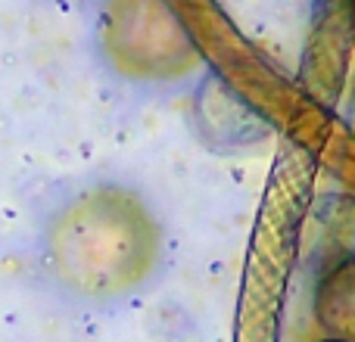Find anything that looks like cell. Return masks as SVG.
Masks as SVG:
<instances>
[{
  "label": "cell",
  "instance_id": "cell-3",
  "mask_svg": "<svg viewBox=\"0 0 355 342\" xmlns=\"http://www.w3.org/2000/svg\"><path fill=\"white\" fill-rule=\"evenodd\" d=\"M312 314L324 339L355 342V252L340 258L318 277Z\"/></svg>",
  "mask_w": 355,
  "mask_h": 342
},
{
  "label": "cell",
  "instance_id": "cell-5",
  "mask_svg": "<svg viewBox=\"0 0 355 342\" xmlns=\"http://www.w3.org/2000/svg\"><path fill=\"white\" fill-rule=\"evenodd\" d=\"M318 342H337V339H318Z\"/></svg>",
  "mask_w": 355,
  "mask_h": 342
},
{
  "label": "cell",
  "instance_id": "cell-2",
  "mask_svg": "<svg viewBox=\"0 0 355 342\" xmlns=\"http://www.w3.org/2000/svg\"><path fill=\"white\" fill-rule=\"evenodd\" d=\"M97 50L110 72L135 84H172L202 66V53L172 0H103Z\"/></svg>",
  "mask_w": 355,
  "mask_h": 342
},
{
  "label": "cell",
  "instance_id": "cell-4",
  "mask_svg": "<svg viewBox=\"0 0 355 342\" xmlns=\"http://www.w3.org/2000/svg\"><path fill=\"white\" fill-rule=\"evenodd\" d=\"M349 25H352V37H355V0H352V10H349Z\"/></svg>",
  "mask_w": 355,
  "mask_h": 342
},
{
  "label": "cell",
  "instance_id": "cell-1",
  "mask_svg": "<svg viewBox=\"0 0 355 342\" xmlns=\"http://www.w3.org/2000/svg\"><path fill=\"white\" fill-rule=\"evenodd\" d=\"M44 268L69 296L110 302L153 277L162 227L150 206L122 183H94L66 196L41 233Z\"/></svg>",
  "mask_w": 355,
  "mask_h": 342
}]
</instances>
